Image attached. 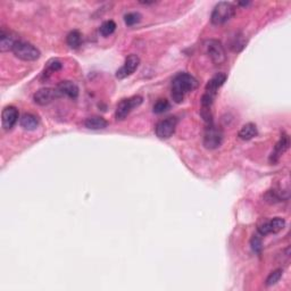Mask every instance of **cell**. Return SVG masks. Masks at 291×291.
Segmentation results:
<instances>
[{
  "label": "cell",
  "mask_w": 291,
  "mask_h": 291,
  "mask_svg": "<svg viewBox=\"0 0 291 291\" xmlns=\"http://www.w3.org/2000/svg\"><path fill=\"white\" fill-rule=\"evenodd\" d=\"M198 87V81L189 73H179L172 81V98L180 104L182 102L187 93H189Z\"/></svg>",
  "instance_id": "obj_1"
},
{
  "label": "cell",
  "mask_w": 291,
  "mask_h": 291,
  "mask_svg": "<svg viewBox=\"0 0 291 291\" xmlns=\"http://www.w3.org/2000/svg\"><path fill=\"white\" fill-rule=\"evenodd\" d=\"M236 15V7L233 3L221 1L214 7L212 11L211 22L213 25H222L229 22Z\"/></svg>",
  "instance_id": "obj_2"
},
{
  "label": "cell",
  "mask_w": 291,
  "mask_h": 291,
  "mask_svg": "<svg viewBox=\"0 0 291 291\" xmlns=\"http://www.w3.org/2000/svg\"><path fill=\"white\" fill-rule=\"evenodd\" d=\"M13 54L17 57L18 59L24 61H34L40 58V50L33 44L25 42V41L19 40L16 42L13 48Z\"/></svg>",
  "instance_id": "obj_3"
},
{
  "label": "cell",
  "mask_w": 291,
  "mask_h": 291,
  "mask_svg": "<svg viewBox=\"0 0 291 291\" xmlns=\"http://www.w3.org/2000/svg\"><path fill=\"white\" fill-rule=\"evenodd\" d=\"M223 142V131L214 124L210 123L205 130L204 134V146L207 149H216Z\"/></svg>",
  "instance_id": "obj_4"
},
{
  "label": "cell",
  "mask_w": 291,
  "mask_h": 291,
  "mask_svg": "<svg viewBox=\"0 0 291 291\" xmlns=\"http://www.w3.org/2000/svg\"><path fill=\"white\" fill-rule=\"evenodd\" d=\"M205 49H206V54L210 57L211 60L215 65H221L227 60V54H225V49L223 44L219 40L211 39L205 42Z\"/></svg>",
  "instance_id": "obj_5"
},
{
  "label": "cell",
  "mask_w": 291,
  "mask_h": 291,
  "mask_svg": "<svg viewBox=\"0 0 291 291\" xmlns=\"http://www.w3.org/2000/svg\"><path fill=\"white\" fill-rule=\"evenodd\" d=\"M142 104V97L140 96H133L126 99H123L117 105L115 110V118L117 121H123L130 115L134 108L139 107Z\"/></svg>",
  "instance_id": "obj_6"
},
{
  "label": "cell",
  "mask_w": 291,
  "mask_h": 291,
  "mask_svg": "<svg viewBox=\"0 0 291 291\" xmlns=\"http://www.w3.org/2000/svg\"><path fill=\"white\" fill-rule=\"evenodd\" d=\"M178 124L176 117H167L157 123L155 128V133L159 139H169L173 136Z\"/></svg>",
  "instance_id": "obj_7"
},
{
  "label": "cell",
  "mask_w": 291,
  "mask_h": 291,
  "mask_svg": "<svg viewBox=\"0 0 291 291\" xmlns=\"http://www.w3.org/2000/svg\"><path fill=\"white\" fill-rule=\"evenodd\" d=\"M139 65H140V58H139V57L134 54L129 55L125 58V61H124V64H123V66L116 72V77L117 79L122 80V79H125V77H128L130 75H132L133 73L137 71Z\"/></svg>",
  "instance_id": "obj_8"
},
{
  "label": "cell",
  "mask_w": 291,
  "mask_h": 291,
  "mask_svg": "<svg viewBox=\"0 0 291 291\" xmlns=\"http://www.w3.org/2000/svg\"><path fill=\"white\" fill-rule=\"evenodd\" d=\"M59 97L60 95L57 89L43 88V89L38 90V91L34 93L33 100L35 104H38L40 106H46V105L51 104L52 101Z\"/></svg>",
  "instance_id": "obj_9"
},
{
  "label": "cell",
  "mask_w": 291,
  "mask_h": 291,
  "mask_svg": "<svg viewBox=\"0 0 291 291\" xmlns=\"http://www.w3.org/2000/svg\"><path fill=\"white\" fill-rule=\"evenodd\" d=\"M286 227V221L282 217H274L269 222H265L258 227V233L261 236H268L271 233H278L284 230Z\"/></svg>",
  "instance_id": "obj_10"
},
{
  "label": "cell",
  "mask_w": 291,
  "mask_h": 291,
  "mask_svg": "<svg viewBox=\"0 0 291 291\" xmlns=\"http://www.w3.org/2000/svg\"><path fill=\"white\" fill-rule=\"evenodd\" d=\"M18 109L14 106H7L2 109L1 113V125L3 130L9 131L15 126L18 121Z\"/></svg>",
  "instance_id": "obj_11"
},
{
  "label": "cell",
  "mask_w": 291,
  "mask_h": 291,
  "mask_svg": "<svg viewBox=\"0 0 291 291\" xmlns=\"http://www.w3.org/2000/svg\"><path fill=\"white\" fill-rule=\"evenodd\" d=\"M17 41H19V39L14 32L2 27L1 31H0V51L5 52L13 50V48Z\"/></svg>",
  "instance_id": "obj_12"
},
{
  "label": "cell",
  "mask_w": 291,
  "mask_h": 291,
  "mask_svg": "<svg viewBox=\"0 0 291 291\" xmlns=\"http://www.w3.org/2000/svg\"><path fill=\"white\" fill-rule=\"evenodd\" d=\"M290 146V139L288 134L284 133L280 138V140L277 142L276 147H274V150L272 151L271 157H270V161L271 163H277L282 155H284L287 150H288Z\"/></svg>",
  "instance_id": "obj_13"
},
{
  "label": "cell",
  "mask_w": 291,
  "mask_h": 291,
  "mask_svg": "<svg viewBox=\"0 0 291 291\" xmlns=\"http://www.w3.org/2000/svg\"><path fill=\"white\" fill-rule=\"evenodd\" d=\"M57 90H58L60 97L66 96L71 99H76L79 97V87L72 81H61L60 83L57 85Z\"/></svg>",
  "instance_id": "obj_14"
},
{
  "label": "cell",
  "mask_w": 291,
  "mask_h": 291,
  "mask_svg": "<svg viewBox=\"0 0 291 291\" xmlns=\"http://www.w3.org/2000/svg\"><path fill=\"white\" fill-rule=\"evenodd\" d=\"M227 77H228L227 74H224V73H217L216 75L213 76L212 79L208 81L206 88H205V92L208 93V95L216 97L217 90L224 84V82L227 81Z\"/></svg>",
  "instance_id": "obj_15"
},
{
  "label": "cell",
  "mask_w": 291,
  "mask_h": 291,
  "mask_svg": "<svg viewBox=\"0 0 291 291\" xmlns=\"http://www.w3.org/2000/svg\"><path fill=\"white\" fill-rule=\"evenodd\" d=\"M19 124L24 130L26 131H33L39 126V118L36 117L33 114L26 113L20 117Z\"/></svg>",
  "instance_id": "obj_16"
},
{
  "label": "cell",
  "mask_w": 291,
  "mask_h": 291,
  "mask_svg": "<svg viewBox=\"0 0 291 291\" xmlns=\"http://www.w3.org/2000/svg\"><path fill=\"white\" fill-rule=\"evenodd\" d=\"M84 125L89 130H102L107 128L108 122L101 116H91L85 120Z\"/></svg>",
  "instance_id": "obj_17"
},
{
  "label": "cell",
  "mask_w": 291,
  "mask_h": 291,
  "mask_svg": "<svg viewBox=\"0 0 291 291\" xmlns=\"http://www.w3.org/2000/svg\"><path fill=\"white\" fill-rule=\"evenodd\" d=\"M257 134H258L257 126L254 124V123H247V124H245L243 128L240 129L238 136H239L240 139H243V140H252V139L255 138Z\"/></svg>",
  "instance_id": "obj_18"
},
{
  "label": "cell",
  "mask_w": 291,
  "mask_h": 291,
  "mask_svg": "<svg viewBox=\"0 0 291 291\" xmlns=\"http://www.w3.org/2000/svg\"><path fill=\"white\" fill-rule=\"evenodd\" d=\"M66 42L72 49H77L81 46L82 42V35L77 30H73L69 32L66 38Z\"/></svg>",
  "instance_id": "obj_19"
},
{
  "label": "cell",
  "mask_w": 291,
  "mask_h": 291,
  "mask_svg": "<svg viewBox=\"0 0 291 291\" xmlns=\"http://www.w3.org/2000/svg\"><path fill=\"white\" fill-rule=\"evenodd\" d=\"M116 30V23L114 20H106L100 25L99 32L102 36H108L110 34H113Z\"/></svg>",
  "instance_id": "obj_20"
},
{
  "label": "cell",
  "mask_w": 291,
  "mask_h": 291,
  "mask_svg": "<svg viewBox=\"0 0 291 291\" xmlns=\"http://www.w3.org/2000/svg\"><path fill=\"white\" fill-rule=\"evenodd\" d=\"M170 107H171V105H170L169 100L159 99L155 102L153 110H154L155 114H163V113L167 112V110L170 109Z\"/></svg>",
  "instance_id": "obj_21"
},
{
  "label": "cell",
  "mask_w": 291,
  "mask_h": 291,
  "mask_svg": "<svg viewBox=\"0 0 291 291\" xmlns=\"http://www.w3.org/2000/svg\"><path fill=\"white\" fill-rule=\"evenodd\" d=\"M282 274H284V271H282L281 269H278L276 271H273L270 273V276L266 279V286L268 287H271L277 285L279 281H280V279L282 278Z\"/></svg>",
  "instance_id": "obj_22"
},
{
  "label": "cell",
  "mask_w": 291,
  "mask_h": 291,
  "mask_svg": "<svg viewBox=\"0 0 291 291\" xmlns=\"http://www.w3.org/2000/svg\"><path fill=\"white\" fill-rule=\"evenodd\" d=\"M140 18H141V15L139 13H136V11H133V13H129L124 16L125 24L129 26H132L134 25V24L139 23Z\"/></svg>",
  "instance_id": "obj_23"
},
{
  "label": "cell",
  "mask_w": 291,
  "mask_h": 291,
  "mask_svg": "<svg viewBox=\"0 0 291 291\" xmlns=\"http://www.w3.org/2000/svg\"><path fill=\"white\" fill-rule=\"evenodd\" d=\"M251 246L253 251L256 254H261L262 249H263V244H262V239L258 236H254L251 240Z\"/></svg>",
  "instance_id": "obj_24"
},
{
  "label": "cell",
  "mask_w": 291,
  "mask_h": 291,
  "mask_svg": "<svg viewBox=\"0 0 291 291\" xmlns=\"http://www.w3.org/2000/svg\"><path fill=\"white\" fill-rule=\"evenodd\" d=\"M231 49L233 51H240L241 49L245 47V41L243 40V36L241 35H236L235 39H233V42L231 43Z\"/></svg>",
  "instance_id": "obj_25"
},
{
  "label": "cell",
  "mask_w": 291,
  "mask_h": 291,
  "mask_svg": "<svg viewBox=\"0 0 291 291\" xmlns=\"http://www.w3.org/2000/svg\"><path fill=\"white\" fill-rule=\"evenodd\" d=\"M61 67H63V65H61L60 61L58 59H52L50 60L48 63L47 65V71H44V73H48V72H50V73H54V72H57V71H59V69H61Z\"/></svg>",
  "instance_id": "obj_26"
}]
</instances>
